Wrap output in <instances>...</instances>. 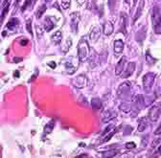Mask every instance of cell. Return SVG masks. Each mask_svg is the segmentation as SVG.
Listing matches in <instances>:
<instances>
[{
    "mask_svg": "<svg viewBox=\"0 0 161 158\" xmlns=\"http://www.w3.org/2000/svg\"><path fill=\"white\" fill-rule=\"evenodd\" d=\"M89 55V47H88V43L85 39H82L79 42L78 45V56L80 61H85L88 58Z\"/></svg>",
    "mask_w": 161,
    "mask_h": 158,
    "instance_id": "1",
    "label": "cell"
},
{
    "mask_svg": "<svg viewBox=\"0 0 161 158\" xmlns=\"http://www.w3.org/2000/svg\"><path fill=\"white\" fill-rule=\"evenodd\" d=\"M152 19L155 33H161V11L157 7H155L152 10Z\"/></svg>",
    "mask_w": 161,
    "mask_h": 158,
    "instance_id": "2",
    "label": "cell"
},
{
    "mask_svg": "<svg viewBox=\"0 0 161 158\" xmlns=\"http://www.w3.org/2000/svg\"><path fill=\"white\" fill-rule=\"evenodd\" d=\"M155 73H148L143 77V86L146 91H149L152 88L153 83H155Z\"/></svg>",
    "mask_w": 161,
    "mask_h": 158,
    "instance_id": "3",
    "label": "cell"
},
{
    "mask_svg": "<svg viewBox=\"0 0 161 158\" xmlns=\"http://www.w3.org/2000/svg\"><path fill=\"white\" fill-rule=\"evenodd\" d=\"M88 80L85 75H79L73 80V85L78 87V88H83L87 85Z\"/></svg>",
    "mask_w": 161,
    "mask_h": 158,
    "instance_id": "4",
    "label": "cell"
},
{
    "mask_svg": "<svg viewBox=\"0 0 161 158\" xmlns=\"http://www.w3.org/2000/svg\"><path fill=\"white\" fill-rule=\"evenodd\" d=\"M160 116V105H153L149 111V118L152 122H156Z\"/></svg>",
    "mask_w": 161,
    "mask_h": 158,
    "instance_id": "5",
    "label": "cell"
},
{
    "mask_svg": "<svg viewBox=\"0 0 161 158\" xmlns=\"http://www.w3.org/2000/svg\"><path fill=\"white\" fill-rule=\"evenodd\" d=\"M126 60H127V58L126 57H122V58H121V60H119V62L117 63L116 68H115V74L117 76L123 74V71H124V69H125L124 67H125Z\"/></svg>",
    "mask_w": 161,
    "mask_h": 158,
    "instance_id": "6",
    "label": "cell"
},
{
    "mask_svg": "<svg viewBox=\"0 0 161 158\" xmlns=\"http://www.w3.org/2000/svg\"><path fill=\"white\" fill-rule=\"evenodd\" d=\"M134 69H135V63H134V62H130V63L128 64V67L125 70V72H124L123 74L121 75V77L124 78V79L129 78L130 76L133 75V73L134 72Z\"/></svg>",
    "mask_w": 161,
    "mask_h": 158,
    "instance_id": "7",
    "label": "cell"
},
{
    "mask_svg": "<svg viewBox=\"0 0 161 158\" xmlns=\"http://www.w3.org/2000/svg\"><path fill=\"white\" fill-rule=\"evenodd\" d=\"M56 26V24H55V22L52 21V17H49L47 16L44 20V29L46 32H50L52 31L53 29Z\"/></svg>",
    "mask_w": 161,
    "mask_h": 158,
    "instance_id": "8",
    "label": "cell"
},
{
    "mask_svg": "<svg viewBox=\"0 0 161 158\" xmlns=\"http://www.w3.org/2000/svg\"><path fill=\"white\" fill-rule=\"evenodd\" d=\"M18 24H19V20H18L16 17H13V18H11L8 23H7L6 27L10 29L11 31H14V29L18 26Z\"/></svg>",
    "mask_w": 161,
    "mask_h": 158,
    "instance_id": "9",
    "label": "cell"
},
{
    "mask_svg": "<svg viewBox=\"0 0 161 158\" xmlns=\"http://www.w3.org/2000/svg\"><path fill=\"white\" fill-rule=\"evenodd\" d=\"M72 16V30L73 31H77V28H78V23L80 21V16L78 13H74L71 14Z\"/></svg>",
    "mask_w": 161,
    "mask_h": 158,
    "instance_id": "10",
    "label": "cell"
},
{
    "mask_svg": "<svg viewBox=\"0 0 161 158\" xmlns=\"http://www.w3.org/2000/svg\"><path fill=\"white\" fill-rule=\"evenodd\" d=\"M113 31H114V27H113V24L110 22H105L104 24V34L105 36H109L111 35Z\"/></svg>",
    "mask_w": 161,
    "mask_h": 158,
    "instance_id": "11",
    "label": "cell"
},
{
    "mask_svg": "<svg viewBox=\"0 0 161 158\" xmlns=\"http://www.w3.org/2000/svg\"><path fill=\"white\" fill-rule=\"evenodd\" d=\"M100 35H101V31H100V28L99 27H95L93 29V31L90 33V39L92 40V41H97L98 38H100Z\"/></svg>",
    "mask_w": 161,
    "mask_h": 158,
    "instance_id": "12",
    "label": "cell"
},
{
    "mask_svg": "<svg viewBox=\"0 0 161 158\" xmlns=\"http://www.w3.org/2000/svg\"><path fill=\"white\" fill-rule=\"evenodd\" d=\"M123 49H124V42L122 41V40L121 39L115 40V42H114V51H115V53H117V54L122 53Z\"/></svg>",
    "mask_w": 161,
    "mask_h": 158,
    "instance_id": "13",
    "label": "cell"
},
{
    "mask_svg": "<svg viewBox=\"0 0 161 158\" xmlns=\"http://www.w3.org/2000/svg\"><path fill=\"white\" fill-rule=\"evenodd\" d=\"M126 23H127V14L125 13L121 14V30L124 33V34H127V27H126Z\"/></svg>",
    "mask_w": 161,
    "mask_h": 158,
    "instance_id": "14",
    "label": "cell"
},
{
    "mask_svg": "<svg viewBox=\"0 0 161 158\" xmlns=\"http://www.w3.org/2000/svg\"><path fill=\"white\" fill-rule=\"evenodd\" d=\"M143 7H144V0H141L140 1V4L137 7V11H136V14H135V16L133 17V22H135L140 16L142 14V11H143Z\"/></svg>",
    "mask_w": 161,
    "mask_h": 158,
    "instance_id": "15",
    "label": "cell"
},
{
    "mask_svg": "<svg viewBox=\"0 0 161 158\" xmlns=\"http://www.w3.org/2000/svg\"><path fill=\"white\" fill-rule=\"evenodd\" d=\"M52 41L56 44H60L61 43V38H63V36H61V31H57L55 34L52 36Z\"/></svg>",
    "mask_w": 161,
    "mask_h": 158,
    "instance_id": "16",
    "label": "cell"
},
{
    "mask_svg": "<svg viewBox=\"0 0 161 158\" xmlns=\"http://www.w3.org/2000/svg\"><path fill=\"white\" fill-rule=\"evenodd\" d=\"M91 105H92L93 108L100 109V108H102V105H103V104H102L101 100L94 98V99H92V101H91Z\"/></svg>",
    "mask_w": 161,
    "mask_h": 158,
    "instance_id": "17",
    "label": "cell"
},
{
    "mask_svg": "<svg viewBox=\"0 0 161 158\" xmlns=\"http://www.w3.org/2000/svg\"><path fill=\"white\" fill-rule=\"evenodd\" d=\"M46 11V5H41V6H39L38 7V11H36V18H40L41 17V16L43 14H44V12Z\"/></svg>",
    "mask_w": 161,
    "mask_h": 158,
    "instance_id": "18",
    "label": "cell"
},
{
    "mask_svg": "<svg viewBox=\"0 0 161 158\" xmlns=\"http://www.w3.org/2000/svg\"><path fill=\"white\" fill-rule=\"evenodd\" d=\"M119 107H120V109L122 110V111H124V112H130V109H131L130 105L129 104H127V102H123V104H121Z\"/></svg>",
    "mask_w": 161,
    "mask_h": 158,
    "instance_id": "19",
    "label": "cell"
},
{
    "mask_svg": "<svg viewBox=\"0 0 161 158\" xmlns=\"http://www.w3.org/2000/svg\"><path fill=\"white\" fill-rule=\"evenodd\" d=\"M54 126H55V123H54V122H50V123L47 124L46 126H45V127H44L45 133H46V134H47V133H50V132L53 130Z\"/></svg>",
    "mask_w": 161,
    "mask_h": 158,
    "instance_id": "20",
    "label": "cell"
},
{
    "mask_svg": "<svg viewBox=\"0 0 161 158\" xmlns=\"http://www.w3.org/2000/svg\"><path fill=\"white\" fill-rule=\"evenodd\" d=\"M145 121H146V118L142 119V121H141V122H140V124H139V127H138V131H139V132H142V131H144L145 127H147V123H146Z\"/></svg>",
    "mask_w": 161,
    "mask_h": 158,
    "instance_id": "21",
    "label": "cell"
},
{
    "mask_svg": "<svg viewBox=\"0 0 161 158\" xmlns=\"http://www.w3.org/2000/svg\"><path fill=\"white\" fill-rule=\"evenodd\" d=\"M117 153H118V150H109V152H104L103 156L104 157H110V156L113 157V156H115Z\"/></svg>",
    "mask_w": 161,
    "mask_h": 158,
    "instance_id": "22",
    "label": "cell"
},
{
    "mask_svg": "<svg viewBox=\"0 0 161 158\" xmlns=\"http://www.w3.org/2000/svg\"><path fill=\"white\" fill-rule=\"evenodd\" d=\"M71 0H61V7L63 10H67L70 6Z\"/></svg>",
    "mask_w": 161,
    "mask_h": 158,
    "instance_id": "23",
    "label": "cell"
},
{
    "mask_svg": "<svg viewBox=\"0 0 161 158\" xmlns=\"http://www.w3.org/2000/svg\"><path fill=\"white\" fill-rule=\"evenodd\" d=\"M26 30L30 33V35L33 36V31H32V20L28 19L27 23H26Z\"/></svg>",
    "mask_w": 161,
    "mask_h": 158,
    "instance_id": "24",
    "label": "cell"
},
{
    "mask_svg": "<svg viewBox=\"0 0 161 158\" xmlns=\"http://www.w3.org/2000/svg\"><path fill=\"white\" fill-rule=\"evenodd\" d=\"M31 3H32V0H26V1L24 2V4H23V6H22V8H21V11H22V12H24V11L26 10L29 6L31 5Z\"/></svg>",
    "mask_w": 161,
    "mask_h": 158,
    "instance_id": "25",
    "label": "cell"
},
{
    "mask_svg": "<svg viewBox=\"0 0 161 158\" xmlns=\"http://www.w3.org/2000/svg\"><path fill=\"white\" fill-rule=\"evenodd\" d=\"M116 133V130H112V132H110V133H109L108 135V136L107 137H105V139H104V140H103V142L104 143H105V142H108V141H109V140H110V138L113 136V135H114Z\"/></svg>",
    "mask_w": 161,
    "mask_h": 158,
    "instance_id": "26",
    "label": "cell"
},
{
    "mask_svg": "<svg viewBox=\"0 0 161 158\" xmlns=\"http://www.w3.org/2000/svg\"><path fill=\"white\" fill-rule=\"evenodd\" d=\"M135 146H136V145H135L134 142H129V143H127V144H126L127 149H129L135 148Z\"/></svg>",
    "mask_w": 161,
    "mask_h": 158,
    "instance_id": "27",
    "label": "cell"
},
{
    "mask_svg": "<svg viewBox=\"0 0 161 158\" xmlns=\"http://www.w3.org/2000/svg\"><path fill=\"white\" fill-rule=\"evenodd\" d=\"M108 4H109V8L111 9H114L115 4H116V0H108Z\"/></svg>",
    "mask_w": 161,
    "mask_h": 158,
    "instance_id": "28",
    "label": "cell"
},
{
    "mask_svg": "<svg viewBox=\"0 0 161 158\" xmlns=\"http://www.w3.org/2000/svg\"><path fill=\"white\" fill-rule=\"evenodd\" d=\"M19 44L21 46H25V45H27L28 44V39L27 38H25V39H21L20 41H19Z\"/></svg>",
    "mask_w": 161,
    "mask_h": 158,
    "instance_id": "29",
    "label": "cell"
},
{
    "mask_svg": "<svg viewBox=\"0 0 161 158\" xmlns=\"http://www.w3.org/2000/svg\"><path fill=\"white\" fill-rule=\"evenodd\" d=\"M155 134H156V135H159V134H161V123H160V125H159V127L156 128V130L155 131Z\"/></svg>",
    "mask_w": 161,
    "mask_h": 158,
    "instance_id": "30",
    "label": "cell"
},
{
    "mask_svg": "<svg viewBox=\"0 0 161 158\" xmlns=\"http://www.w3.org/2000/svg\"><path fill=\"white\" fill-rule=\"evenodd\" d=\"M48 65H49L52 69H55V68H56V62H55V61H50V62H48Z\"/></svg>",
    "mask_w": 161,
    "mask_h": 158,
    "instance_id": "31",
    "label": "cell"
},
{
    "mask_svg": "<svg viewBox=\"0 0 161 158\" xmlns=\"http://www.w3.org/2000/svg\"><path fill=\"white\" fill-rule=\"evenodd\" d=\"M112 127H113L112 126H109V127H108L107 128H105V131L104 132V133H103V134H104V135H105V134H107V133H108V132L109 131V130H111V128H112Z\"/></svg>",
    "mask_w": 161,
    "mask_h": 158,
    "instance_id": "32",
    "label": "cell"
},
{
    "mask_svg": "<svg viewBox=\"0 0 161 158\" xmlns=\"http://www.w3.org/2000/svg\"><path fill=\"white\" fill-rule=\"evenodd\" d=\"M19 71H18V70H16V71H14V78H18V77H19Z\"/></svg>",
    "mask_w": 161,
    "mask_h": 158,
    "instance_id": "33",
    "label": "cell"
},
{
    "mask_svg": "<svg viewBox=\"0 0 161 158\" xmlns=\"http://www.w3.org/2000/svg\"><path fill=\"white\" fill-rule=\"evenodd\" d=\"M21 60H22V58H14V62H20Z\"/></svg>",
    "mask_w": 161,
    "mask_h": 158,
    "instance_id": "34",
    "label": "cell"
},
{
    "mask_svg": "<svg viewBox=\"0 0 161 158\" xmlns=\"http://www.w3.org/2000/svg\"><path fill=\"white\" fill-rule=\"evenodd\" d=\"M77 2H78L79 4H80V5H82V4H83V3L85 2V0H77Z\"/></svg>",
    "mask_w": 161,
    "mask_h": 158,
    "instance_id": "35",
    "label": "cell"
},
{
    "mask_svg": "<svg viewBox=\"0 0 161 158\" xmlns=\"http://www.w3.org/2000/svg\"><path fill=\"white\" fill-rule=\"evenodd\" d=\"M158 152H159V154H161V146L159 147V149H158Z\"/></svg>",
    "mask_w": 161,
    "mask_h": 158,
    "instance_id": "36",
    "label": "cell"
},
{
    "mask_svg": "<svg viewBox=\"0 0 161 158\" xmlns=\"http://www.w3.org/2000/svg\"><path fill=\"white\" fill-rule=\"evenodd\" d=\"M136 2H137V0H133V5L136 4Z\"/></svg>",
    "mask_w": 161,
    "mask_h": 158,
    "instance_id": "37",
    "label": "cell"
},
{
    "mask_svg": "<svg viewBox=\"0 0 161 158\" xmlns=\"http://www.w3.org/2000/svg\"><path fill=\"white\" fill-rule=\"evenodd\" d=\"M18 1H20V0H16V5L17 3H18Z\"/></svg>",
    "mask_w": 161,
    "mask_h": 158,
    "instance_id": "38",
    "label": "cell"
},
{
    "mask_svg": "<svg viewBox=\"0 0 161 158\" xmlns=\"http://www.w3.org/2000/svg\"><path fill=\"white\" fill-rule=\"evenodd\" d=\"M125 1H126V3H129V2H130V0H125Z\"/></svg>",
    "mask_w": 161,
    "mask_h": 158,
    "instance_id": "39",
    "label": "cell"
},
{
    "mask_svg": "<svg viewBox=\"0 0 161 158\" xmlns=\"http://www.w3.org/2000/svg\"><path fill=\"white\" fill-rule=\"evenodd\" d=\"M45 1H46V2H49V1H50V0H45Z\"/></svg>",
    "mask_w": 161,
    "mask_h": 158,
    "instance_id": "40",
    "label": "cell"
}]
</instances>
